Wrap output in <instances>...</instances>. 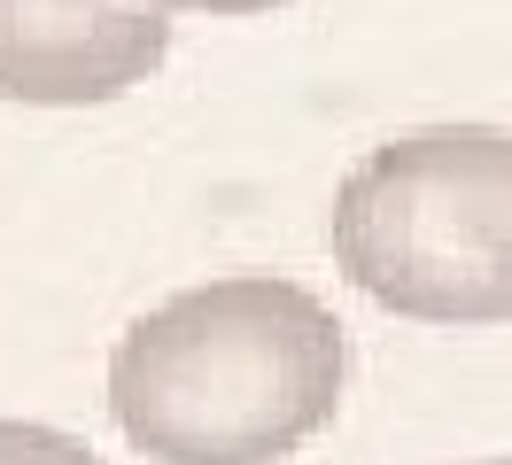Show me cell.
<instances>
[{
  "mask_svg": "<svg viewBox=\"0 0 512 465\" xmlns=\"http://www.w3.org/2000/svg\"><path fill=\"white\" fill-rule=\"evenodd\" d=\"M334 264L419 326H512V132L427 124L334 186Z\"/></svg>",
  "mask_w": 512,
  "mask_h": 465,
  "instance_id": "2",
  "label": "cell"
},
{
  "mask_svg": "<svg viewBox=\"0 0 512 465\" xmlns=\"http://www.w3.org/2000/svg\"><path fill=\"white\" fill-rule=\"evenodd\" d=\"M458 465H512V458H458Z\"/></svg>",
  "mask_w": 512,
  "mask_h": 465,
  "instance_id": "6",
  "label": "cell"
},
{
  "mask_svg": "<svg viewBox=\"0 0 512 465\" xmlns=\"http://www.w3.org/2000/svg\"><path fill=\"white\" fill-rule=\"evenodd\" d=\"M156 16H264V8H288V0H140Z\"/></svg>",
  "mask_w": 512,
  "mask_h": 465,
  "instance_id": "5",
  "label": "cell"
},
{
  "mask_svg": "<svg viewBox=\"0 0 512 465\" xmlns=\"http://www.w3.org/2000/svg\"><path fill=\"white\" fill-rule=\"evenodd\" d=\"M350 334L280 272L163 295L109 349V419L156 465H280L342 411Z\"/></svg>",
  "mask_w": 512,
  "mask_h": 465,
  "instance_id": "1",
  "label": "cell"
},
{
  "mask_svg": "<svg viewBox=\"0 0 512 465\" xmlns=\"http://www.w3.org/2000/svg\"><path fill=\"white\" fill-rule=\"evenodd\" d=\"M0 465H101L78 434L39 427V419H0Z\"/></svg>",
  "mask_w": 512,
  "mask_h": 465,
  "instance_id": "4",
  "label": "cell"
},
{
  "mask_svg": "<svg viewBox=\"0 0 512 465\" xmlns=\"http://www.w3.org/2000/svg\"><path fill=\"white\" fill-rule=\"evenodd\" d=\"M171 55V16L140 0H0V93L24 109H94Z\"/></svg>",
  "mask_w": 512,
  "mask_h": 465,
  "instance_id": "3",
  "label": "cell"
}]
</instances>
